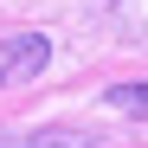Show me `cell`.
I'll return each mask as SVG.
<instances>
[{"mask_svg": "<svg viewBox=\"0 0 148 148\" xmlns=\"http://www.w3.org/2000/svg\"><path fill=\"white\" fill-rule=\"evenodd\" d=\"M45 64H52V39H45V32H13V39H0V90L32 84Z\"/></svg>", "mask_w": 148, "mask_h": 148, "instance_id": "6da1fadb", "label": "cell"}, {"mask_svg": "<svg viewBox=\"0 0 148 148\" xmlns=\"http://www.w3.org/2000/svg\"><path fill=\"white\" fill-rule=\"evenodd\" d=\"M110 26L129 45H148V0H110Z\"/></svg>", "mask_w": 148, "mask_h": 148, "instance_id": "7a4b0ae2", "label": "cell"}, {"mask_svg": "<svg viewBox=\"0 0 148 148\" xmlns=\"http://www.w3.org/2000/svg\"><path fill=\"white\" fill-rule=\"evenodd\" d=\"M103 103L122 110V116H148V84H110V90H103Z\"/></svg>", "mask_w": 148, "mask_h": 148, "instance_id": "3957f363", "label": "cell"}]
</instances>
